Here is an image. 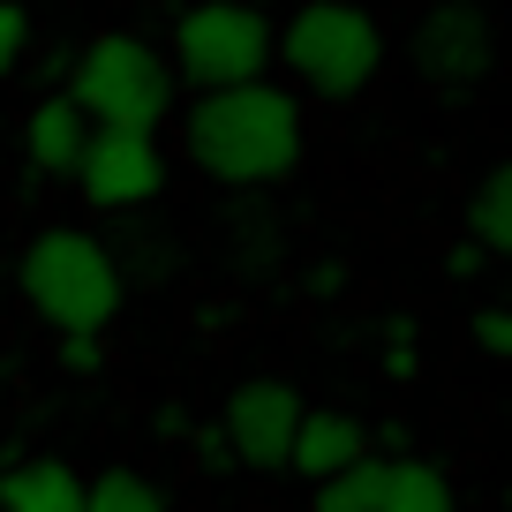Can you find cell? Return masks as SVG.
I'll return each instance as SVG.
<instances>
[{"instance_id":"obj_9","label":"cell","mask_w":512,"mask_h":512,"mask_svg":"<svg viewBox=\"0 0 512 512\" xmlns=\"http://www.w3.org/2000/svg\"><path fill=\"white\" fill-rule=\"evenodd\" d=\"M294 422H302V400H294V384H279V377H249V384H234V400H226L219 430H226V452H234V467H256V475H272V467H287Z\"/></svg>"},{"instance_id":"obj_15","label":"cell","mask_w":512,"mask_h":512,"mask_svg":"<svg viewBox=\"0 0 512 512\" xmlns=\"http://www.w3.org/2000/svg\"><path fill=\"white\" fill-rule=\"evenodd\" d=\"M23 46H31V16H23L16 0H0V76L23 61Z\"/></svg>"},{"instance_id":"obj_5","label":"cell","mask_w":512,"mask_h":512,"mask_svg":"<svg viewBox=\"0 0 512 512\" xmlns=\"http://www.w3.org/2000/svg\"><path fill=\"white\" fill-rule=\"evenodd\" d=\"M174 76L196 91H226V83H256L272 68V16L249 0H196L174 16V46H166Z\"/></svg>"},{"instance_id":"obj_17","label":"cell","mask_w":512,"mask_h":512,"mask_svg":"<svg viewBox=\"0 0 512 512\" xmlns=\"http://www.w3.org/2000/svg\"><path fill=\"white\" fill-rule=\"evenodd\" d=\"M98 362H106V354H98V332H61V369L68 377H91Z\"/></svg>"},{"instance_id":"obj_4","label":"cell","mask_w":512,"mask_h":512,"mask_svg":"<svg viewBox=\"0 0 512 512\" xmlns=\"http://www.w3.org/2000/svg\"><path fill=\"white\" fill-rule=\"evenodd\" d=\"M68 98L98 128H159L174 113V61L136 31H106L68 61Z\"/></svg>"},{"instance_id":"obj_6","label":"cell","mask_w":512,"mask_h":512,"mask_svg":"<svg viewBox=\"0 0 512 512\" xmlns=\"http://www.w3.org/2000/svg\"><path fill=\"white\" fill-rule=\"evenodd\" d=\"M317 512H452V482L430 460H347L317 482Z\"/></svg>"},{"instance_id":"obj_7","label":"cell","mask_w":512,"mask_h":512,"mask_svg":"<svg viewBox=\"0 0 512 512\" xmlns=\"http://www.w3.org/2000/svg\"><path fill=\"white\" fill-rule=\"evenodd\" d=\"M76 189L98 211H136L166 189V151L151 128H91L76 159Z\"/></svg>"},{"instance_id":"obj_19","label":"cell","mask_w":512,"mask_h":512,"mask_svg":"<svg viewBox=\"0 0 512 512\" xmlns=\"http://www.w3.org/2000/svg\"><path fill=\"white\" fill-rule=\"evenodd\" d=\"M196 460H204V467H234V452H226V430H219V422H204V430H196Z\"/></svg>"},{"instance_id":"obj_13","label":"cell","mask_w":512,"mask_h":512,"mask_svg":"<svg viewBox=\"0 0 512 512\" xmlns=\"http://www.w3.org/2000/svg\"><path fill=\"white\" fill-rule=\"evenodd\" d=\"M467 226H475L482 256H505L512 249V166H490L475 189V204H467Z\"/></svg>"},{"instance_id":"obj_3","label":"cell","mask_w":512,"mask_h":512,"mask_svg":"<svg viewBox=\"0 0 512 512\" xmlns=\"http://www.w3.org/2000/svg\"><path fill=\"white\" fill-rule=\"evenodd\" d=\"M23 294L53 332H106L121 317V264L83 226H53L23 249Z\"/></svg>"},{"instance_id":"obj_8","label":"cell","mask_w":512,"mask_h":512,"mask_svg":"<svg viewBox=\"0 0 512 512\" xmlns=\"http://www.w3.org/2000/svg\"><path fill=\"white\" fill-rule=\"evenodd\" d=\"M407 61H415L422 83L437 91H475L497 61V38H490V16L467 8V0H445V8H422L415 38H407Z\"/></svg>"},{"instance_id":"obj_18","label":"cell","mask_w":512,"mask_h":512,"mask_svg":"<svg viewBox=\"0 0 512 512\" xmlns=\"http://www.w3.org/2000/svg\"><path fill=\"white\" fill-rule=\"evenodd\" d=\"M475 347L482 354H512V317L505 309H475Z\"/></svg>"},{"instance_id":"obj_11","label":"cell","mask_w":512,"mask_h":512,"mask_svg":"<svg viewBox=\"0 0 512 512\" xmlns=\"http://www.w3.org/2000/svg\"><path fill=\"white\" fill-rule=\"evenodd\" d=\"M83 136H91V113H83L68 91H61V98H38L31 121H23V151H31L38 174H76Z\"/></svg>"},{"instance_id":"obj_21","label":"cell","mask_w":512,"mask_h":512,"mask_svg":"<svg viewBox=\"0 0 512 512\" xmlns=\"http://www.w3.org/2000/svg\"><path fill=\"white\" fill-rule=\"evenodd\" d=\"M249 8H279V0H249Z\"/></svg>"},{"instance_id":"obj_20","label":"cell","mask_w":512,"mask_h":512,"mask_svg":"<svg viewBox=\"0 0 512 512\" xmlns=\"http://www.w3.org/2000/svg\"><path fill=\"white\" fill-rule=\"evenodd\" d=\"M482 272V241H460V249H452V279H475Z\"/></svg>"},{"instance_id":"obj_10","label":"cell","mask_w":512,"mask_h":512,"mask_svg":"<svg viewBox=\"0 0 512 512\" xmlns=\"http://www.w3.org/2000/svg\"><path fill=\"white\" fill-rule=\"evenodd\" d=\"M362 452H369V430L354 415H332V407L309 415V407H302L294 445H287V467H294V475H309V482H324V475H339L347 460H362Z\"/></svg>"},{"instance_id":"obj_12","label":"cell","mask_w":512,"mask_h":512,"mask_svg":"<svg viewBox=\"0 0 512 512\" xmlns=\"http://www.w3.org/2000/svg\"><path fill=\"white\" fill-rule=\"evenodd\" d=\"M0 512H83V475L68 460H16L0 475Z\"/></svg>"},{"instance_id":"obj_1","label":"cell","mask_w":512,"mask_h":512,"mask_svg":"<svg viewBox=\"0 0 512 512\" xmlns=\"http://www.w3.org/2000/svg\"><path fill=\"white\" fill-rule=\"evenodd\" d=\"M181 136H189V159L219 189H272L302 166V98L279 91L272 76L226 83L189 106Z\"/></svg>"},{"instance_id":"obj_2","label":"cell","mask_w":512,"mask_h":512,"mask_svg":"<svg viewBox=\"0 0 512 512\" xmlns=\"http://www.w3.org/2000/svg\"><path fill=\"white\" fill-rule=\"evenodd\" d=\"M279 68L317 98H362L384 68V31L354 0H294L287 31L272 38Z\"/></svg>"},{"instance_id":"obj_14","label":"cell","mask_w":512,"mask_h":512,"mask_svg":"<svg viewBox=\"0 0 512 512\" xmlns=\"http://www.w3.org/2000/svg\"><path fill=\"white\" fill-rule=\"evenodd\" d=\"M83 512H166V497L136 467H106L98 482H83Z\"/></svg>"},{"instance_id":"obj_16","label":"cell","mask_w":512,"mask_h":512,"mask_svg":"<svg viewBox=\"0 0 512 512\" xmlns=\"http://www.w3.org/2000/svg\"><path fill=\"white\" fill-rule=\"evenodd\" d=\"M384 369H392V377H415V324H384Z\"/></svg>"}]
</instances>
